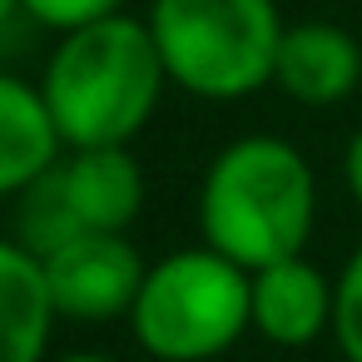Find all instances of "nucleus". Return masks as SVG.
<instances>
[{
	"label": "nucleus",
	"instance_id": "16",
	"mask_svg": "<svg viewBox=\"0 0 362 362\" xmlns=\"http://www.w3.org/2000/svg\"><path fill=\"white\" fill-rule=\"evenodd\" d=\"M16 11H21V0H0V25H6V21H11Z\"/></svg>",
	"mask_w": 362,
	"mask_h": 362
},
{
	"label": "nucleus",
	"instance_id": "7",
	"mask_svg": "<svg viewBox=\"0 0 362 362\" xmlns=\"http://www.w3.org/2000/svg\"><path fill=\"white\" fill-rule=\"evenodd\" d=\"M362 80V45L332 21H298L278 40L273 85L298 105H337Z\"/></svg>",
	"mask_w": 362,
	"mask_h": 362
},
{
	"label": "nucleus",
	"instance_id": "3",
	"mask_svg": "<svg viewBox=\"0 0 362 362\" xmlns=\"http://www.w3.org/2000/svg\"><path fill=\"white\" fill-rule=\"evenodd\" d=\"M149 30L169 85L199 100H243L273 85L288 25L273 0H154Z\"/></svg>",
	"mask_w": 362,
	"mask_h": 362
},
{
	"label": "nucleus",
	"instance_id": "15",
	"mask_svg": "<svg viewBox=\"0 0 362 362\" xmlns=\"http://www.w3.org/2000/svg\"><path fill=\"white\" fill-rule=\"evenodd\" d=\"M55 362H115V357H105V352H70V357H55Z\"/></svg>",
	"mask_w": 362,
	"mask_h": 362
},
{
	"label": "nucleus",
	"instance_id": "2",
	"mask_svg": "<svg viewBox=\"0 0 362 362\" xmlns=\"http://www.w3.org/2000/svg\"><path fill=\"white\" fill-rule=\"evenodd\" d=\"M317 218V184L308 159L278 134H243L223 144L199 189V233L214 253L258 273L303 253Z\"/></svg>",
	"mask_w": 362,
	"mask_h": 362
},
{
	"label": "nucleus",
	"instance_id": "11",
	"mask_svg": "<svg viewBox=\"0 0 362 362\" xmlns=\"http://www.w3.org/2000/svg\"><path fill=\"white\" fill-rule=\"evenodd\" d=\"M85 233L70 199H65V184H60V169L40 174L21 199H16V243H25L30 253H55L65 238Z\"/></svg>",
	"mask_w": 362,
	"mask_h": 362
},
{
	"label": "nucleus",
	"instance_id": "5",
	"mask_svg": "<svg viewBox=\"0 0 362 362\" xmlns=\"http://www.w3.org/2000/svg\"><path fill=\"white\" fill-rule=\"evenodd\" d=\"M45 263V283L55 298L60 317L75 322H110V317H129L139 283H144V258L124 233H75L65 238L55 253L40 258Z\"/></svg>",
	"mask_w": 362,
	"mask_h": 362
},
{
	"label": "nucleus",
	"instance_id": "6",
	"mask_svg": "<svg viewBox=\"0 0 362 362\" xmlns=\"http://www.w3.org/2000/svg\"><path fill=\"white\" fill-rule=\"evenodd\" d=\"M248 317L273 347H308L332 332V278L303 253L278 258L248 273Z\"/></svg>",
	"mask_w": 362,
	"mask_h": 362
},
{
	"label": "nucleus",
	"instance_id": "4",
	"mask_svg": "<svg viewBox=\"0 0 362 362\" xmlns=\"http://www.w3.org/2000/svg\"><path fill=\"white\" fill-rule=\"evenodd\" d=\"M134 342L159 362H214L248 327V268L204 248L149 263L129 308Z\"/></svg>",
	"mask_w": 362,
	"mask_h": 362
},
{
	"label": "nucleus",
	"instance_id": "14",
	"mask_svg": "<svg viewBox=\"0 0 362 362\" xmlns=\"http://www.w3.org/2000/svg\"><path fill=\"white\" fill-rule=\"evenodd\" d=\"M342 179H347V194L357 199V209H362V129L347 139V154H342Z\"/></svg>",
	"mask_w": 362,
	"mask_h": 362
},
{
	"label": "nucleus",
	"instance_id": "1",
	"mask_svg": "<svg viewBox=\"0 0 362 362\" xmlns=\"http://www.w3.org/2000/svg\"><path fill=\"white\" fill-rule=\"evenodd\" d=\"M164 85L169 70L159 60L149 21H134L124 11L65 30L40 75V95L65 149L129 144L159 110Z\"/></svg>",
	"mask_w": 362,
	"mask_h": 362
},
{
	"label": "nucleus",
	"instance_id": "13",
	"mask_svg": "<svg viewBox=\"0 0 362 362\" xmlns=\"http://www.w3.org/2000/svg\"><path fill=\"white\" fill-rule=\"evenodd\" d=\"M21 11L50 30H80V25H95V21H110L124 11V0H21Z\"/></svg>",
	"mask_w": 362,
	"mask_h": 362
},
{
	"label": "nucleus",
	"instance_id": "8",
	"mask_svg": "<svg viewBox=\"0 0 362 362\" xmlns=\"http://www.w3.org/2000/svg\"><path fill=\"white\" fill-rule=\"evenodd\" d=\"M60 169L65 199L80 218V228L95 233H124L139 218L144 204V169L129 154V144H100V149H70Z\"/></svg>",
	"mask_w": 362,
	"mask_h": 362
},
{
	"label": "nucleus",
	"instance_id": "12",
	"mask_svg": "<svg viewBox=\"0 0 362 362\" xmlns=\"http://www.w3.org/2000/svg\"><path fill=\"white\" fill-rule=\"evenodd\" d=\"M332 337L347 362H362V243L332 278Z\"/></svg>",
	"mask_w": 362,
	"mask_h": 362
},
{
	"label": "nucleus",
	"instance_id": "9",
	"mask_svg": "<svg viewBox=\"0 0 362 362\" xmlns=\"http://www.w3.org/2000/svg\"><path fill=\"white\" fill-rule=\"evenodd\" d=\"M60 129L45 110L40 85L0 75V199H21L40 174L60 164Z\"/></svg>",
	"mask_w": 362,
	"mask_h": 362
},
{
	"label": "nucleus",
	"instance_id": "10",
	"mask_svg": "<svg viewBox=\"0 0 362 362\" xmlns=\"http://www.w3.org/2000/svg\"><path fill=\"white\" fill-rule=\"evenodd\" d=\"M55 317L40 253L0 238V362H45Z\"/></svg>",
	"mask_w": 362,
	"mask_h": 362
}]
</instances>
